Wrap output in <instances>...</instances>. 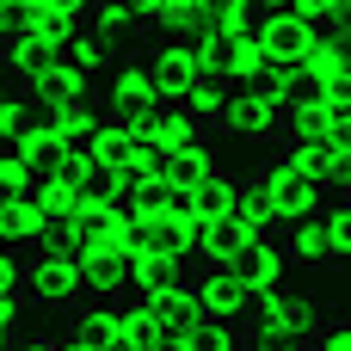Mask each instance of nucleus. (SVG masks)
Listing matches in <instances>:
<instances>
[{
  "label": "nucleus",
  "mask_w": 351,
  "mask_h": 351,
  "mask_svg": "<svg viewBox=\"0 0 351 351\" xmlns=\"http://www.w3.org/2000/svg\"><path fill=\"white\" fill-rule=\"evenodd\" d=\"M37 204H43V216H49V222L62 228V222L74 216V204H80V197H74V185H56V179H37Z\"/></svg>",
  "instance_id": "35"
},
{
  "label": "nucleus",
  "mask_w": 351,
  "mask_h": 351,
  "mask_svg": "<svg viewBox=\"0 0 351 351\" xmlns=\"http://www.w3.org/2000/svg\"><path fill=\"white\" fill-rule=\"evenodd\" d=\"M19 321H25V302L19 296H0V346L19 339Z\"/></svg>",
  "instance_id": "40"
},
{
  "label": "nucleus",
  "mask_w": 351,
  "mask_h": 351,
  "mask_svg": "<svg viewBox=\"0 0 351 351\" xmlns=\"http://www.w3.org/2000/svg\"><path fill=\"white\" fill-rule=\"evenodd\" d=\"M253 6H259V12H284L290 0H253Z\"/></svg>",
  "instance_id": "46"
},
{
  "label": "nucleus",
  "mask_w": 351,
  "mask_h": 351,
  "mask_svg": "<svg viewBox=\"0 0 351 351\" xmlns=\"http://www.w3.org/2000/svg\"><path fill=\"white\" fill-rule=\"evenodd\" d=\"M308 351H351V315L327 321V327L315 333V346H308Z\"/></svg>",
  "instance_id": "39"
},
{
  "label": "nucleus",
  "mask_w": 351,
  "mask_h": 351,
  "mask_svg": "<svg viewBox=\"0 0 351 351\" xmlns=\"http://www.w3.org/2000/svg\"><path fill=\"white\" fill-rule=\"evenodd\" d=\"M346 68H351V56H346Z\"/></svg>",
  "instance_id": "52"
},
{
  "label": "nucleus",
  "mask_w": 351,
  "mask_h": 351,
  "mask_svg": "<svg viewBox=\"0 0 351 351\" xmlns=\"http://www.w3.org/2000/svg\"><path fill=\"white\" fill-rule=\"evenodd\" d=\"M167 327L148 315V302L136 296V302H117V339L123 346H136V351H154V339H160Z\"/></svg>",
  "instance_id": "27"
},
{
  "label": "nucleus",
  "mask_w": 351,
  "mask_h": 351,
  "mask_svg": "<svg viewBox=\"0 0 351 351\" xmlns=\"http://www.w3.org/2000/svg\"><path fill=\"white\" fill-rule=\"evenodd\" d=\"M185 351H241V333L222 327V321H197V327L185 333Z\"/></svg>",
  "instance_id": "34"
},
{
  "label": "nucleus",
  "mask_w": 351,
  "mask_h": 351,
  "mask_svg": "<svg viewBox=\"0 0 351 351\" xmlns=\"http://www.w3.org/2000/svg\"><path fill=\"white\" fill-rule=\"evenodd\" d=\"M43 123H49V136H56V142L86 148V136L99 130V111H93V99H74V105H43Z\"/></svg>",
  "instance_id": "22"
},
{
  "label": "nucleus",
  "mask_w": 351,
  "mask_h": 351,
  "mask_svg": "<svg viewBox=\"0 0 351 351\" xmlns=\"http://www.w3.org/2000/svg\"><path fill=\"white\" fill-rule=\"evenodd\" d=\"M6 351H62V339H56V333H19Z\"/></svg>",
  "instance_id": "42"
},
{
  "label": "nucleus",
  "mask_w": 351,
  "mask_h": 351,
  "mask_svg": "<svg viewBox=\"0 0 351 351\" xmlns=\"http://www.w3.org/2000/svg\"><path fill=\"white\" fill-rule=\"evenodd\" d=\"M284 111H290V105L265 99L259 86H228L222 130H228V136H247V142H265V136H284Z\"/></svg>",
  "instance_id": "4"
},
{
  "label": "nucleus",
  "mask_w": 351,
  "mask_h": 351,
  "mask_svg": "<svg viewBox=\"0 0 351 351\" xmlns=\"http://www.w3.org/2000/svg\"><path fill=\"white\" fill-rule=\"evenodd\" d=\"M74 197H80V204H105V210H111V173L86 167V173H80V185H74Z\"/></svg>",
  "instance_id": "38"
},
{
  "label": "nucleus",
  "mask_w": 351,
  "mask_h": 351,
  "mask_svg": "<svg viewBox=\"0 0 351 351\" xmlns=\"http://www.w3.org/2000/svg\"><path fill=\"white\" fill-rule=\"evenodd\" d=\"M154 351H185V333H160V339H154Z\"/></svg>",
  "instance_id": "44"
},
{
  "label": "nucleus",
  "mask_w": 351,
  "mask_h": 351,
  "mask_svg": "<svg viewBox=\"0 0 351 351\" xmlns=\"http://www.w3.org/2000/svg\"><path fill=\"white\" fill-rule=\"evenodd\" d=\"M173 284H185V259H173V253H136L130 259V290L136 296H160Z\"/></svg>",
  "instance_id": "21"
},
{
  "label": "nucleus",
  "mask_w": 351,
  "mask_h": 351,
  "mask_svg": "<svg viewBox=\"0 0 351 351\" xmlns=\"http://www.w3.org/2000/svg\"><path fill=\"white\" fill-rule=\"evenodd\" d=\"M308 25H296L290 12H259V25H253V43L271 56V62H296L302 49H308Z\"/></svg>",
  "instance_id": "12"
},
{
  "label": "nucleus",
  "mask_w": 351,
  "mask_h": 351,
  "mask_svg": "<svg viewBox=\"0 0 351 351\" xmlns=\"http://www.w3.org/2000/svg\"><path fill=\"white\" fill-rule=\"evenodd\" d=\"M204 19H210V37H247L259 25V6L253 0H216V6H204Z\"/></svg>",
  "instance_id": "29"
},
{
  "label": "nucleus",
  "mask_w": 351,
  "mask_h": 351,
  "mask_svg": "<svg viewBox=\"0 0 351 351\" xmlns=\"http://www.w3.org/2000/svg\"><path fill=\"white\" fill-rule=\"evenodd\" d=\"M234 185H241V179L216 167L204 185H191V210H197V216H222V210H228V197H234Z\"/></svg>",
  "instance_id": "33"
},
{
  "label": "nucleus",
  "mask_w": 351,
  "mask_h": 351,
  "mask_svg": "<svg viewBox=\"0 0 351 351\" xmlns=\"http://www.w3.org/2000/svg\"><path fill=\"white\" fill-rule=\"evenodd\" d=\"M284 12H290L296 25H308V31H327V25L339 19V0H290Z\"/></svg>",
  "instance_id": "37"
},
{
  "label": "nucleus",
  "mask_w": 351,
  "mask_h": 351,
  "mask_svg": "<svg viewBox=\"0 0 351 351\" xmlns=\"http://www.w3.org/2000/svg\"><path fill=\"white\" fill-rule=\"evenodd\" d=\"M253 191L265 197V210H271V234H278V241H284V228H296L302 216H321V210H327V191H321L315 179H302V173H296L284 154L259 160Z\"/></svg>",
  "instance_id": "1"
},
{
  "label": "nucleus",
  "mask_w": 351,
  "mask_h": 351,
  "mask_svg": "<svg viewBox=\"0 0 351 351\" xmlns=\"http://www.w3.org/2000/svg\"><path fill=\"white\" fill-rule=\"evenodd\" d=\"M19 302H25V308H43V315H74V308L86 302V290H80V265L62 259L56 247H37V259L25 265Z\"/></svg>",
  "instance_id": "2"
},
{
  "label": "nucleus",
  "mask_w": 351,
  "mask_h": 351,
  "mask_svg": "<svg viewBox=\"0 0 351 351\" xmlns=\"http://www.w3.org/2000/svg\"><path fill=\"white\" fill-rule=\"evenodd\" d=\"M204 123L191 117V111H179V105H154V123L136 136V142H148V148H160V154H185V148H204Z\"/></svg>",
  "instance_id": "9"
},
{
  "label": "nucleus",
  "mask_w": 351,
  "mask_h": 351,
  "mask_svg": "<svg viewBox=\"0 0 351 351\" xmlns=\"http://www.w3.org/2000/svg\"><path fill=\"white\" fill-rule=\"evenodd\" d=\"M247 228L241 222H228V216H210V234H204V265H234L241 253H247Z\"/></svg>",
  "instance_id": "26"
},
{
  "label": "nucleus",
  "mask_w": 351,
  "mask_h": 351,
  "mask_svg": "<svg viewBox=\"0 0 351 351\" xmlns=\"http://www.w3.org/2000/svg\"><path fill=\"white\" fill-rule=\"evenodd\" d=\"M49 62H56V49H49L43 37H31V31H6V37H0V68L19 80V93H25Z\"/></svg>",
  "instance_id": "11"
},
{
  "label": "nucleus",
  "mask_w": 351,
  "mask_h": 351,
  "mask_svg": "<svg viewBox=\"0 0 351 351\" xmlns=\"http://www.w3.org/2000/svg\"><path fill=\"white\" fill-rule=\"evenodd\" d=\"M191 284H197V302H204V315L241 333V321H247V302H253V296H247V284H241L228 265H204V278H191Z\"/></svg>",
  "instance_id": "7"
},
{
  "label": "nucleus",
  "mask_w": 351,
  "mask_h": 351,
  "mask_svg": "<svg viewBox=\"0 0 351 351\" xmlns=\"http://www.w3.org/2000/svg\"><path fill=\"white\" fill-rule=\"evenodd\" d=\"M56 62H68V68H74V74H86V80H99V68L111 62V43H99L93 31H80L74 43H62V49H56Z\"/></svg>",
  "instance_id": "30"
},
{
  "label": "nucleus",
  "mask_w": 351,
  "mask_h": 351,
  "mask_svg": "<svg viewBox=\"0 0 351 351\" xmlns=\"http://www.w3.org/2000/svg\"><path fill=\"white\" fill-rule=\"evenodd\" d=\"M62 339H74V346H117V302H80L74 315H68V333Z\"/></svg>",
  "instance_id": "17"
},
{
  "label": "nucleus",
  "mask_w": 351,
  "mask_h": 351,
  "mask_svg": "<svg viewBox=\"0 0 351 351\" xmlns=\"http://www.w3.org/2000/svg\"><path fill=\"white\" fill-rule=\"evenodd\" d=\"M179 111H191L204 130H222V111H228V86H222V80H197V86L179 99Z\"/></svg>",
  "instance_id": "28"
},
{
  "label": "nucleus",
  "mask_w": 351,
  "mask_h": 351,
  "mask_svg": "<svg viewBox=\"0 0 351 351\" xmlns=\"http://www.w3.org/2000/svg\"><path fill=\"white\" fill-rule=\"evenodd\" d=\"M346 204H351V191H346Z\"/></svg>",
  "instance_id": "51"
},
{
  "label": "nucleus",
  "mask_w": 351,
  "mask_h": 351,
  "mask_svg": "<svg viewBox=\"0 0 351 351\" xmlns=\"http://www.w3.org/2000/svg\"><path fill=\"white\" fill-rule=\"evenodd\" d=\"M204 43H191V37H167V43H148V80H154V93H160V105H179L197 80H204V56H197Z\"/></svg>",
  "instance_id": "3"
},
{
  "label": "nucleus",
  "mask_w": 351,
  "mask_h": 351,
  "mask_svg": "<svg viewBox=\"0 0 351 351\" xmlns=\"http://www.w3.org/2000/svg\"><path fill=\"white\" fill-rule=\"evenodd\" d=\"M37 117H43V105H31L25 93H12V99H0V148H12L25 130H37Z\"/></svg>",
  "instance_id": "32"
},
{
  "label": "nucleus",
  "mask_w": 351,
  "mask_h": 351,
  "mask_svg": "<svg viewBox=\"0 0 351 351\" xmlns=\"http://www.w3.org/2000/svg\"><path fill=\"white\" fill-rule=\"evenodd\" d=\"M80 160H86V167H99V173H117V167H130V160H136V136H130L117 117H99V130L86 136Z\"/></svg>",
  "instance_id": "13"
},
{
  "label": "nucleus",
  "mask_w": 351,
  "mask_h": 351,
  "mask_svg": "<svg viewBox=\"0 0 351 351\" xmlns=\"http://www.w3.org/2000/svg\"><path fill=\"white\" fill-rule=\"evenodd\" d=\"M49 234H56V222L43 216V204H37V191H31L25 204H6V210H0V241H6L12 253H19V247H43Z\"/></svg>",
  "instance_id": "15"
},
{
  "label": "nucleus",
  "mask_w": 351,
  "mask_h": 351,
  "mask_svg": "<svg viewBox=\"0 0 351 351\" xmlns=\"http://www.w3.org/2000/svg\"><path fill=\"white\" fill-rule=\"evenodd\" d=\"M105 117H130V111H148V105H160V93H154V80H148V68L142 62H117L111 68V80H105Z\"/></svg>",
  "instance_id": "10"
},
{
  "label": "nucleus",
  "mask_w": 351,
  "mask_h": 351,
  "mask_svg": "<svg viewBox=\"0 0 351 351\" xmlns=\"http://www.w3.org/2000/svg\"><path fill=\"white\" fill-rule=\"evenodd\" d=\"M62 351H93V346H74V339H62Z\"/></svg>",
  "instance_id": "48"
},
{
  "label": "nucleus",
  "mask_w": 351,
  "mask_h": 351,
  "mask_svg": "<svg viewBox=\"0 0 351 351\" xmlns=\"http://www.w3.org/2000/svg\"><path fill=\"white\" fill-rule=\"evenodd\" d=\"M210 173H216L210 142H204V148H185V154H167V179H173V185H185V191H191V185H204Z\"/></svg>",
  "instance_id": "31"
},
{
  "label": "nucleus",
  "mask_w": 351,
  "mask_h": 351,
  "mask_svg": "<svg viewBox=\"0 0 351 351\" xmlns=\"http://www.w3.org/2000/svg\"><path fill=\"white\" fill-rule=\"evenodd\" d=\"M327 222H333V241H339V259H351V204H333V210H327Z\"/></svg>",
  "instance_id": "41"
},
{
  "label": "nucleus",
  "mask_w": 351,
  "mask_h": 351,
  "mask_svg": "<svg viewBox=\"0 0 351 351\" xmlns=\"http://www.w3.org/2000/svg\"><path fill=\"white\" fill-rule=\"evenodd\" d=\"M12 6H25V12H37V6H49V0H12Z\"/></svg>",
  "instance_id": "47"
},
{
  "label": "nucleus",
  "mask_w": 351,
  "mask_h": 351,
  "mask_svg": "<svg viewBox=\"0 0 351 351\" xmlns=\"http://www.w3.org/2000/svg\"><path fill=\"white\" fill-rule=\"evenodd\" d=\"M19 31H31V37H43L49 49H62V43H74V37L86 31V12H80V6H37V12H25Z\"/></svg>",
  "instance_id": "20"
},
{
  "label": "nucleus",
  "mask_w": 351,
  "mask_h": 351,
  "mask_svg": "<svg viewBox=\"0 0 351 351\" xmlns=\"http://www.w3.org/2000/svg\"><path fill=\"white\" fill-rule=\"evenodd\" d=\"M228 271L247 284V296H271V290H284L290 259H284V247H278V241H247V253H241Z\"/></svg>",
  "instance_id": "8"
},
{
  "label": "nucleus",
  "mask_w": 351,
  "mask_h": 351,
  "mask_svg": "<svg viewBox=\"0 0 351 351\" xmlns=\"http://www.w3.org/2000/svg\"><path fill=\"white\" fill-rule=\"evenodd\" d=\"M86 31L99 43H117V37L142 31V25H136V6L130 0H86Z\"/></svg>",
  "instance_id": "25"
},
{
  "label": "nucleus",
  "mask_w": 351,
  "mask_h": 351,
  "mask_svg": "<svg viewBox=\"0 0 351 351\" xmlns=\"http://www.w3.org/2000/svg\"><path fill=\"white\" fill-rule=\"evenodd\" d=\"M0 253H6V241H0Z\"/></svg>",
  "instance_id": "50"
},
{
  "label": "nucleus",
  "mask_w": 351,
  "mask_h": 351,
  "mask_svg": "<svg viewBox=\"0 0 351 351\" xmlns=\"http://www.w3.org/2000/svg\"><path fill=\"white\" fill-rule=\"evenodd\" d=\"M284 259L290 265H302V271H327V265H339V241H333V222H327V210L321 216H302L296 228H284Z\"/></svg>",
  "instance_id": "6"
},
{
  "label": "nucleus",
  "mask_w": 351,
  "mask_h": 351,
  "mask_svg": "<svg viewBox=\"0 0 351 351\" xmlns=\"http://www.w3.org/2000/svg\"><path fill=\"white\" fill-rule=\"evenodd\" d=\"M80 290H86V302H123V296H130V259H99V253H86V259H80Z\"/></svg>",
  "instance_id": "16"
},
{
  "label": "nucleus",
  "mask_w": 351,
  "mask_h": 351,
  "mask_svg": "<svg viewBox=\"0 0 351 351\" xmlns=\"http://www.w3.org/2000/svg\"><path fill=\"white\" fill-rule=\"evenodd\" d=\"M86 93H93V80H86V74H74L68 62H49V68L25 86V99H31V105H74V99H86Z\"/></svg>",
  "instance_id": "18"
},
{
  "label": "nucleus",
  "mask_w": 351,
  "mask_h": 351,
  "mask_svg": "<svg viewBox=\"0 0 351 351\" xmlns=\"http://www.w3.org/2000/svg\"><path fill=\"white\" fill-rule=\"evenodd\" d=\"M191 6H216V0H191Z\"/></svg>",
  "instance_id": "49"
},
{
  "label": "nucleus",
  "mask_w": 351,
  "mask_h": 351,
  "mask_svg": "<svg viewBox=\"0 0 351 351\" xmlns=\"http://www.w3.org/2000/svg\"><path fill=\"white\" fill-rule=\"evenodd\" d=\"M80 173H86L80 148H62V154H49V160L37 167V179H56V185H80Z\"/></svg>",
  "instance_id": "36"
},
{
  "label": "nucleus",
  "mask_w": 351,
  "mask_h": 351,
  "mask_svg": "<svg viewBox=\"0 0 351 351\" xmlns=\"http://www.w3.org/2000/svg\"><path fill=\"white\" fill-rule=\"evenodd\" d=\"M333 37H339V49L351 56V19H339V25H333Z\"/></svg>",
  "instance_id": "45"
},
{
  "label": "nucleus",
  "mask_w": 351,
  "mask_h": 351,
  "mask_svg": "<svg viewBox=\"0 0 351 351\" xmlns=\"http://www.w3.org/2000/svg\"><path fill=\"white\" fill-rule=\"evenodd\" d=\"M278 154H284L302 179H315L321 191H333V154H327V142H321V136H290Z\"/></svg>",
  "instance_id": "23"
},
{
  "label": "nucleus",
  "mask_w": 351,
  "mask_h": 351,
  "mask_svg": "<svg viewBox=\"0 0 351 351\" xmlns=\"http://www.w3.org/2000/svg\"><path fill=\"white\" fill-rule=\"evenodd\" d=\"M222 216H228V222H241L253 241H278V234H271V210H265V197L253 191V179H241V185H234V197H228V210H222Z\"/></svg>",
  "instance_id": "24"
},
{
  "label": "nucleus",
  "mask_w": 351,
  "mask_h": 351,
  "mask_svg": "<svg viewBox=\"0 0 351 351\" xmlns=\"http://www.w3.org/2000/svg\"><path fill=\"white\" fill-rule=\"evenodd\" d=\"M148 302V315L167 327V333H191L197 321H210L204 315V302H197V284L185 278V284H173V290H160V296H142Z\"/></svg>",
  "instance_id": "14"
},
{
  "label": "nucleus",
  "mask_w": 351,
  "mask_h": 351,
  "mask_svg": "<svg viewBox=\"0 0 351 351\" xmlns=\"http://www.w3.org/2000/svg\"><path fill=\"white\" fill-rule=\"evenodd\" d=\"M197 56H204V80H222V86H247V80L271 62V56L253 43V31H247V37H210Z\"/></svg>",
  "instance_id": "5"
},
{
  "label": "nucleus",
  "mask_w": 351,
  "mask_h": 351,
  "mask_svg": "<svg viewBox=\"0 0 351 351\" xmlns=\"http://www.w3.org/2000/svg\"><path fill=\"white\" fill-rule=\"evenodd\" d=\"M86 247L99 259H136V216L130 210H105L93 228H86Z\"/></svg>",
  "instance_id": "19"
},
{
  "label": "nucleus",
  "mask_w": 351,
  "mask_h": 351,
  "mask_svg": "<svg viewBox=\"0 0 351 351\" xmlns=\"http://www.w3.org/2000/svg\"><path fill=\"white\" fill-rule=\"evenodd\" d=\"M25 197H31V185H19V179L0 173V210H6V204H25Z\"/></svg>",
  "instance_id": "43"
}]
</instances>
